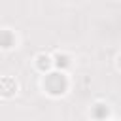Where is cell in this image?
<instances>
[{"instance_id": "cell-1", "label": "cell", "mask_w": 121, "mask_h": 121, "mask_svg": "<svg viewBox=\"0 0 121 121\" xmlns=\"http://www.w3.org/2000/svg\"><path fill=\"white\" fill-rule=\"evenodd\" d=\"M43 85H45L47 93H51V95H62L66 91V87H68V79L60 72H53V74H47Z\"/></svg>"}, {"instance_id": "cell-2", "label": "cell", "mask_w": 121, "mask_h": 121, "mask_svg": "<svg viewBox=\"0 0 121 121\" xmlns=\"http://www.w3.org/2000/svg\"><path fill=\"white\" fill-rule=\"evenodd\" d=\"M15 89H17V85H15V81H13L11 78H4V79L0 81V93H2V95L9 96V95L15 93Z\"/></svg>"}, {"instance_id": "cell-3", "label": "cell", "mask_w": 121, "mask_h": 121, "mask_svg": "<svg viewBox=\"0 0 121 121\" xmlns=\"http://www.w3.org/2000/svg\"><path fill=\"white\" fill-rule=\"evenodd\" d=\"M13 42H15V36L11 30H0V47L8 49L13 45Z\"/></svg>"}, {"instance_id": "cell-4", "label": "cell", "mask_w": 121, "mask_h": 121, "mask_svg": "<svg viewBox=\"0 0 121 121\" xmlns=\"http://www.w3.org/2000/svg\"><path fill=\"white\" fill-rule=\"evenodd\" d=\"M93 115H95L96 119H104V117L108 115V108H106L104 104H96L95 110H93Z\"/></svg>"}, {"instance_id": "cell-5", "label": "cell", "mask_w": 121, "mask_h": 121, "mask_svg": "<svg viewBox=\"0 0 121 121\" xmlns=\"http://www.w3.org/2000/svg\"><path fill=\"white\" fill-rule=\"evenodd\" d=\"M36 60H38V68H40V70H47L49 64H51V62H49V57H45V55H38Z\"/></svg>"}, {"instance_id": "cell-6", "label": "cell", "mask_w": 121, "mask_h": 121, "mask_svg": "<svg viewBox=\"0 0 121 121\" xmlns=\"http://www.w3.org/2000/svg\"><path fill=\"white\" fill-rule=\"evenodd\" d=\"M55 60H57V66H59V68L68 66V57H66V55H57V57H55Z\"/></svg>"}]
</instances>
